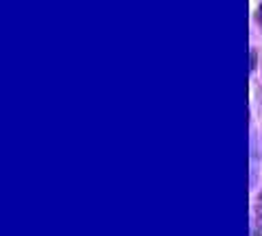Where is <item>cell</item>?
I'll return each mask as SVG.
<instances>
[{
	"label": "cell",
	"mask_w": 262,
	"mask_h": 236,
	"mask_svg": "<svg viewBox=\"0 0 262 236\" xmlns=\"http://www.w3.org/2000/svg\"><path fill=\"white\" fill-rule=\"evenodd\" d=\"M251 68H256V51H251Z\"/></svg>",
	"instance_id": "cell-3"
},
{
	"label": "cell",
	"mask_w": 262,
	"mask_h": 236,
	"mask_svg": "<svg viewBox=\"0 0 262 236\" xmlns=\"http://www.w3.org/2000/svg\"><path fill=\"white\" fill-rule=\"evenodd\" d=\"M258 214H262V192L258 195Z\"/></svg>",
	"instance_id": "cell-2"
},
{
	"label": "cell",
	"mask_w": 262,
	"mask_h": 236,
	"mask_svg": "<svg viewBox=\"0 0 262 236\" xmlns=\"http://www.w3.org/2000/svg\"><path fill=\"white\" fill-rule=\"evenodd\" d=\"M256 20H258V24L262 27V5L258 7V13H256Z\"/></svg>",
	"instance_id": "cell-1"
}]
</instances>
